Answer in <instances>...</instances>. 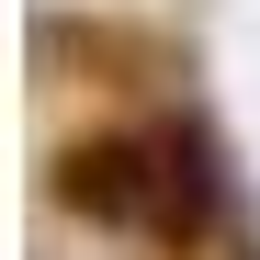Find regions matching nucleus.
<instances>
[{
  "mask_svg": "<svg viewBox=\"0 0 260 260\" xmlns=\"http://www.w3.org/2000/svg\"><path fill=\"white\" fill-rule=\"evenodd\" d=\"M181 170H192L181 136H91V147L57 158V204L91 215V226H158V215L192 192Z\"/></svg>",
  "mask_w": 260,
  "mask_h": 260,
  "instance_id": "f257e3e1",
  "label": "nucleus"
}]
</instances>
